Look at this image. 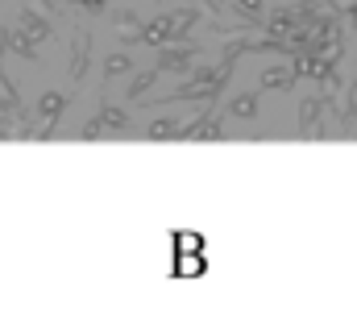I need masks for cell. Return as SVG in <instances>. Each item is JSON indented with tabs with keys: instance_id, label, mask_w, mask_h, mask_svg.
I'll use <instances>...</instances> for the list:
<instances>
[{
	"instance_id": "1",
	"label": "cell",
	"mask_w": 357,
	"mask_h": 328,
	"mask_svg": "<svg viewBox=\"0 0 357 328\" xmlns=\"http://www.w3.org/2000/svg\"><path fill=\"white\" fill-rule=\"evenodd\" d=\"M125 129H129V108H121V104H112V100H100L96 112H91V121L79 129V137H84V142H96V137H104V133H125Z\"/></svg>"
},
{
	"instance_id": "2",
	"label": "cell",
	"mask_w": 357,
	"mask_h": 328,
	"mask_svg": "<svg viewBox=\"0 0 357 328\" xmlns=\"http://www.w3.org/2000/svg\"><path fill=\"white\" fill-rule=\"evenodd\" d=\"M71 108V96L67 91H59V87H50V91H42L38 96V104H33V112H38V121H42V142H50L54 137V129H59V121H63V112Z\"/></svg>"
},
{
	"instance_id": "3",
	"label": "cell",
	"mask_w": 357,
	"mask_h": 328,
	"mask_svg": "<svg viewBox=\"0 0 357 328\" xmlns=\"http://www.w3.org/2000/svg\"><path fill=\"white\" fill-rule=\"evenodd\" d=\"M328 104L324 96H303L299 100V137H328Z\"/></svg>"
},
{
	"instance_id": "4",
	"label": "cell",
	"mask_w": 357,
	"mask_h": 328,
	"mask_svg": "<svg viewBox=\"0 0 357 328\" xmlns=\"http://www.w3.org/2000/svg\"><path fill=\"white\" fill-rule=\"evenodd\" d=\"M204 54V46L191 38V42H171V46H158V59L154 67L158 71H191V63Z\"/></svg>"
},
{
	"instance_id": "5",
	"label": "cell",
	"mask_w": 357,
	"mask_h": 328,
	"mask_svg": "<svg viewBox=\"0 0 357 328\" xmlns=\"http://www.w3.org/2000/svg\"><path fill=\"white\" fill-rule=\"evenodd\" d=\"M91 67V29L88 25H75L71 29V50H67V71H71V80L79 83L88 75Z\"/></svg>"
},
{
	"instance_id": "6",
	"label": "cell",
	"mask_w": 357,
	"mask_h": 328,
	"mask_svg": "<svg viewBox=\"0 0 357 328\" xmlns=\"http://www.w3.org/2000/svg\"><path fill=\"white\" fill-rule=\"evenodd\" d=\"M17 29L33 42V46H42V42H50L54 38V25H50V17H42L38 8H21V17H17Z\"/></svg>"
},
{
	"instance_id": "7",
	"label": "cell",
	"mask_w": 357,
	"mask_h": 328,
	"mask_svg": "<svg viewBox=\"0 0 357 328\" xmlns=\"http://www.w3.org/2000/svg\"><path fill=\"white\" fill-rule=\"evenodd\" d=\"M112 29L121 38V46H137V33H142V17L133 8H116L112 13Z\"/></svg>"
},
{
	"instance_id": "8",
	"label": "cell",
	"mask_w": 357,
	"mask_h": 328,
	"mask_svg": "<svg viewBox=\"0 0 357 328\" xmlns=\"http://www.w3.org/2000/svg\"><path fill=\"white\" fill-rule=\"evenodd\" d=\"M295 80H299L295 63H287V67H270V71H262V87H266V91H282V87H291Z\"/></svg>"
},
{
	"instance_id": "9",
	"label": "cell",
	"mask_w": 357,
	"mask_h": 328,
	"mask_svg": "<svg viewBox=\"0 0 357 328\" xmlns=\"http://www.w3.org/2000/svg\"><path fill=\"white\" fill-rule=\"evenodd\" d=\"M158 75H162L158 67H146V71H137V75L129 80V87H125V100H142V96H146V91L158 83Z\"/></svg>"
},
{
	"instance_id": "10",
	"label": "cell",
	"mask_w": 357,
	"mask_h": 328,
	"mask_svg": "<svg viewBox=\"0 0 357 328\" xmlns=\"http://www.w3.org/2000/svg\"><path fill=\"white\" fill-rule=\"evenodd\" d=\"M178 129H183V121L162 117V121H154V125L146 129V137H150V142H178Z\"/></svg>"
},
{
	"instance_id": "11",
	"label": "cell",
	"mask_w": 357,
	"mask_h": 328,
	"mask_svg": "<svg viewBox=\"0 0 357 328\" xmlns=\"http://www.w3.org/2000/svg\"><path fill=\"white\" fill-rule=\"evenodd\" d=\"M233 13H237L245 25H262V21H266V4H262V0H233Z\"/></svg>"
},
{
	"instance_id": "12",
	"label": "cell",
	"mask_w": 357,
	"mask_h": 328,
	"mask_svg": "<svg viewBox=\"0 0 357 328\" xmlns=\"http://www.w3.org/2000/svg\"><path fill=\"white\" fill-rule=\"evenodd\" d=\"M129 71H133V59H129L125 50H116V54H108V59H104V75H100V83L116 80V75H129Z\"/></svg>"
},
{
	"instance_id": "13",
	"label": "cell",
	"mask_w": 357,
	"mask_h": 328,
	"mask_svg": "<svg viewBox=\"0 0 357 328\" xmlns=\"http://www.w3.org/2000/svg\"><path fill=\"white\" fill-rule=\"evenodd\" d=\"M229 117L254 121V117H258V96H254V91H245V96H233V100H229Z\"/></svg>"
},
{
	"instance_id": "14",
	"label": "cell",
	"mask_w": 357,
	"mask_h": 328,
	"mask_svg": "<svg viewBox=\"0 0 357 328\" xmlns=\"http://www.w3.org/2000/svg\"><path fill=\"white\" fill-rule=\"evenodd\" d=\"M204 253H175V274L178 278H191V274H204Z\"/></svg>"
},
{
	"instance_id": "15",
	"label": "cell",
	"mask_w": 357,
	"mask_h": 328,
	"mask_svg": "<svg viewBox=\"0 0 357 328\" xmlns=\"http://www.w3.org/2000/svg\"><path fill=\"white\" fill-rule=\"evenodd\" d=\"M8 50H13V54H21V59H29V63H38V46H33L21 29H8Z\"/></svg>"
},
{
	"instance_id": "16",
	"label": "cell",
	"mask_w": 357,
	"mask_h": 328,
	"mask_svg": "<svg viewBox=\"0 0 357 328\" xmlns=\"http://www.w3.org/2000/svg\"><path fill=\"white\" fill-rule=\"evenodd\" d=\"M175 253H204V237L199 233H175Z\"/></svg>"
},
{
	"instance_id": "17",
	"label": "cell",
	"mask_w": 357,
	"mask_h": 328,
	"mask_svg": "<svg viewBox=\"0 0 357 328\" xmlns=\"http://www.w3.org/2000/svg\"><path fill=\"white\" fill-rule=\"evenodd\" d=\"M4 50H8V29L0 25V59H4Z\"/></svg>"
},
{
	"instance_id": "18",
	"label": "cell",
	"mask_w": 357,
	"mask_h": 328,
	"mask_svg": "<svg viewBox=\"0 0 357 328\" xmlns=\"http://www.w3.org/2000/svg\"><path fill=\"white\" fill-rule=\"evenodd\" d=\"M349 21H354V29H357V4H354V8H349Z\"/></svg>"
}]
</instances>
